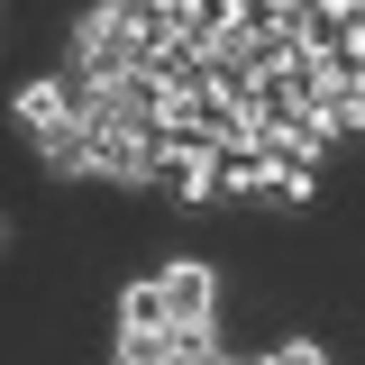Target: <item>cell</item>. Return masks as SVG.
I'll return each instance as SVG.
<instances>
[{
  "label": "cell",
  "mask_w": 365,
  "mask_h": 365,
  "mask_svg": "<svg viewBox=\"0 0 365 365\" xmlns=\"http://www.w3.org/2000/svg\"><path fill=\"white\" fill-rule=\"evenodd\" d=\"M155 302H165V329H182V319H220V274L182 256V265L155 274Z\"/></svg>",
  "instance_id": "6da1fadb"
},
{
  "label": "cell",
  "mask_w": 365,
  "mask_h": 365,
  "mask_svg": "<svg viewBox=\"0 0 365 365\" xmlns=\"http://www.w3.org/2000/svg\"><path fill=\"white\" fill-rule=\"evenodd\" d=\"M155 329H165V302H155V274L119 292V365H146L155 356Z\"/></svg>",
  "instance_id": "7a4b0ae2"
},
{
  "label": "cell",
  "mask_w": 365,
  "mask_h": 365,
  "mask_svg": "<svg viewBox=\"0 0 365 365\" xmlns=\"http://www.w3.org/2000/svg\"><path fill=\"white\" fill-rule=\"evenodd\" d=\"M37 165H46V174H73V182H91V128L73 119V110L37 128Z\"/></svg>",
  "instance_id": "3957f363"
},
{
  "label": "cell",
  "mask_w": 365,
  "mask_h": 365,
  "mask_svg": "<svg viewBox=\"0 0 365 365\" xmlns=\"http://www.w3.org/2000/svg\"><path fill=\"white\" fill-rule=\"evenodd\" d=\"M210 356H220V319H182V329H155L146 365H210Z\"/></svg>",
  "instance_id": "277c9868"
},
{
  "label": "cell",
  "mask_w": 365,
  "mask_h": 365,
  "mask_svg": "<svg viewBox=\"0 0 365 365\" xmlns=\"http://www.w3.org/2000/svg\"><path fill=\"white\" fill-rule=\"evenodd\" d=\"M64 110H73V91H64V73H46V83H28V91H19V128H28V137H37L46 119H64Z\"/></svg>",
  "instance_id": "5b68a950"
},
{
  "label": "cell",
  "mask_w": 365,
  "mask_h": 365,
  "mask_svg": "<svg viewBox=\"0 0 365 365\" xmlns=\"http://www.w3.org/2000/svg\"><path fill=\"white\" fill-rule=\"evenodd\" d=\"M256 365H329V356H319L311 338H292V347H274V356H256Z\"/></svg>",
  "instance_id": "8992f818"
}]
</instances>
